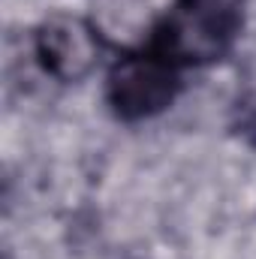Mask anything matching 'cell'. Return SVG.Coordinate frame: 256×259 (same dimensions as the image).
<instances>
[{"instance_id": "1", "label": "cell", "mask_w": 256, "mask_h": 259, "mask_svg": "<svg viewBox=\"0 0 256 259\" xmlns=\"http://www.w3.org/2000/svg\"><path fill=\"white\" fill-rule=\"evenodd\" d=\"M247 0H172L157 18L151 49L187 69L220 64L238 42Z\"/></svg>"}, {"instance_id": "2", "label": "cell", "mask_w": 256, "mask_h": 259, "mask_svg": "<svg viewBox=\"0 0 256 259\" xmlns=\"http://www.w3.org/2000/svg\"><path fill=\"white\" fill-rule=\"evenodd\" d=\"M184 72L151 46L118 55L106 69L103 100L115 121L142 124L163 115L181 94Z\"/></svg>"}, {"instance_id": "3", "label": "cell", "mask_w": 256, "mask_h": 259, "mask_svg": "<svg viewBox=\"0 0 256 259\" xmlns=\"http://www.w3.org/2000/svg\"><path fill=\"white\" fill-rule=\"evenodd\" d=\"M109 46L91 24L84 12H49L33 27V61L58 84H81L88 81Z\"/></svg>"}, {"instance_id": "4", "label": "cell", "mask_w": 256, "mask_h": 259, "mask_svg": "<svg viewBox=\"0 0 256 259\" xmlns=\"http://www.w3.org/2000/svg\"><path fill=\"white\" fill-rule=\"evenodd\" d=\"M84 15L115 55L145 49L160 18L151 9V0H88Z\"/></svg>"}]
</instances>
